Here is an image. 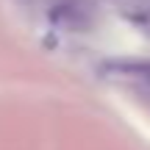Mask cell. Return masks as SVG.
I'll use <instances>...</instances> for the list:
<instances>
[{
  "instance_id": "6da1fadb",
  "label": "cell",
  "mask_w": 150,
  "mask_h": 150,
  "mask_svg": "<svg viewBox=\"0 0 150 150\" xmlns=\"http://www.w3.org/2000/svg\"><path fill=\"white\" fill-rule=\"evenodd\" d=\"M108 81L131 92L136 100L150 103V64H114L108 67Z\"/></svg>"
},
{
  "instance_id": "7a4b0ae2",
  "label": "cell",
  "mask_w": 150,
  "mask_h": 150,
  "mask_svg": "<svg viewBox=\"0 0 150 150\" xmlns=\"http://www.w3.org/2000/svg\"><path fill=\"white\" fill-rule=\"evenodd\" d=\"M120 11L150 36V0H120Z\"/></svg>"
}]
</instances>
